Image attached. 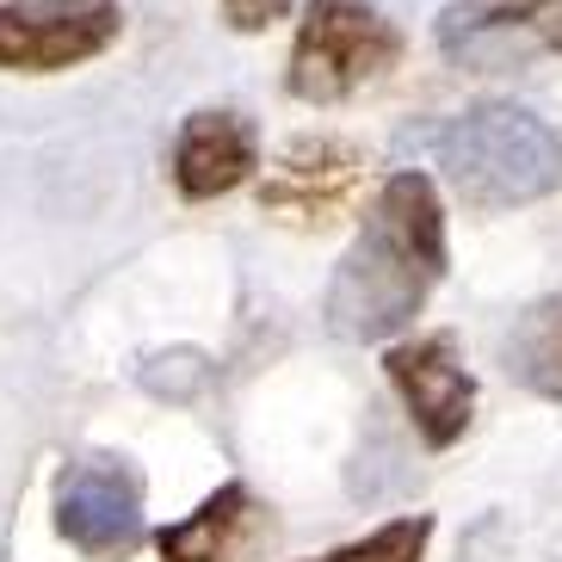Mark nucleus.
I'll return each mask as SVG.
<instances>
[{"label":"nucleus","mask_w":562,"mask_h":562,"mask_svg":"<svg viewBox=\"0 0 562 562\" xmlns=\"http://www.w3.org/2000/svg\"><path fill=\"white\" fill-rule=\"evenodd\" d=\"M427 538H432V513H408V519L378 526L371 538H359V544H340V550L310 557V562H420L427 557Z\"/></svg>","instance_id":"nucleus-12"},{"label":"nucleus","mask_w":562,"mask_h":562,"mask_svg":"<svg viewBox=\"0 0 562 562\" xmlns=\"http://www.w3.org/2000/svg\"><path fill=\"white\" fill-rule=\"evenodd\" d=\"M254 495L241 488V482H223L211 501H199V507L186 513V519H173V526H161V562H235L241 550H248L254 538Z\"/></svg>","instance_id":"nucleus-10"},{"label":"nucleus","mask_w":562,"mask_h":562,"mask_svg":"<svg viewBox=\"0 0 562 562\" xmlns=\"http://www.w3.org/2000/svg\"><path fill=\"white\" fill-rule=\"evenodd\" d=\"M359 149L340 136H297L291 149L266 173V211L291 216V223H328L340 204L359 192Z\"/></svg>","instance_id":"nucleus-7"},{"label":"nucleus","mask_w":562,"mask_h":562,"mask_svg":"<svg viewBox=\"0 0 562 562\" xmlns=\"http://www.w3.org/2000/svg\"><path fill=\"white\" fill-rule=\"evenodd\" d=\"M260 167V131L241 112H192L173 136V186L186 199H223Z\"/></svg>","instance_id":"nucleus-8"},{"label":"nucleus","mask_w":562,"mask_h":562,"mask_svg":"<svg viewBox=\"0 0 562 562\" xmlns=\"http://www.w3.org/2000/svg\"><path fill=\"white\" fill-rule=\"evenodd\" d=\"M211 383V364H204V352L180 347V352H155L149 364H143V390L149 396H167V402H192Z\"/></svg>","instance_id":"nucleus-13"},{"label":"nucleus","mask_w":562,"mask_h":562,"mask_svg":"<svg viewBox=\"0 0 562 562\" xmlns=\"http://www.w3.org/2000/svg\"><path fill=\"white\" fill-rule=\"evenodd\" d=\"M402 63V32L371 0H310L291 44V93L303 105H340Z\"/></svg>","instance_id":"nucleus-3"},{"label":"nucleus","mask_w":562,"mask_h":562,"mask_svg":"<svg viewBox=\"0 0 562 562\" xmlns=\"http://www.w3.org/2000/svg\"><path fill=\"white\" fill-rule=\"evenodd\" d=\"M513 364L531 390H544L550 402H562V297L531 310L513 334Z\"/></svg>","instance_id":"nucleus-11"},{"label":"nucleus","mask_w":562,"mask_h":562,"mask_svg":"<svg viewBox=\"0 0 562 562\" xmlns=\"http://www.w3.org/2000/svg\"><path fill=\"white\" fill-rule=\"evenodd\" d=\"M446 279V204L427 173H390L371 199L359 241L328 284V328L347 340H390L420 315L432 284Z\"/></svg>","instance_id":"nucleus-1"},{"label":"nucleus","mask_w":562,"mask_h":562,"mask_svg":"<svg viewBox=\"0 0 562 562\" xmlns=\"http://www.w3.org/2000/svg\"><path fill=\"white\" fill-rule=\"evenodd\" d=\"M544 44L562 50V0H550V13H544Z\"/></svg>","instance_id":"nucleus-15"},{"label":"nucleus","mask_w":562,"mask_h":562,"mask_svg":"<svg viewBox=\"0 0 562 562\" xmlns=\"http://www.w3.org/2000/svg\"><path fill=\"white\" fill-rule=\"evenodd\" d=\"M550 0H451L439 13V50L463 68H507L544 44Z\"/></svg>","instance_id":"nucleus-9"},{"label":"nucleus","mask_w":562,"mask_h":562,"mask_svg":"<svg viewBox=\"0 0 562 562\" xmlns=\"http://www.w3.org/2000/svg\"><path fill=\"white\" fill-rule=\"evenodd\" d=\"M390 383H396L402 408H408L414 432L427 439L432 451L458 446L470 432V414H476V378L463 371V352L451 334H420V340H402L390 359H383Z\"/></svg>","instance_id":"nucleus-6"},{"label":"nucleus","mask_w":562,"mask_h":562,"mask_svg":"<svg viewBox=\"0 0 562 562\" xmlns=\"http://www.w3.org/2000/svg\"><path fill=\"white\" fill-rule=\"evenodd\" d=\"M451 192L470 211H519L562 186V136L531 105L482 100L432 136Z\"/></svg>","instance_id":"nucleus-2"},{"label":"nucleus","mask_w":562,"mask_h":562,"mask_svg":"<svg viewBox=\"0 0 562 562\" xmlns=\"http://www.w3.org/2000/svg\"><path fill=\"white\" fill-rule=\"evenodd\" d=\"M56 531L93 562L136 557L143 538H149L136 463L112 458V451H93V458L63 463V476H56Z\"/></svg>","instance_id":"nucleus-4"},{"label":"nucleus","mask_w":562,"mask_h":562,"mask_svg":"<svg viewBox=\"0 0 562 562\" xmlns=\"http://www.w3.org/2000/svg\"><path fill=\"white\" fill-rule=\"evenodd\" d=\"M124 32L117 0H0V68L56 75L105 56Z\"/></svg>","instance_id":"nucleus-5"},{"label":"nucleus","mask_w":562,"mask_h":562,"mask_svg":"<svg viewBox=\"0 0 562 562\" xmlns=\"http://www.w3.org/2000/svg\"><path fill=\"white\" fill-rule=\"evenodd\" d=\"M297 7V0H223V19H229L235 32H266L272 19H284Z\"/></svg>","instance_id":"nucleus-14"}]
</instances>
